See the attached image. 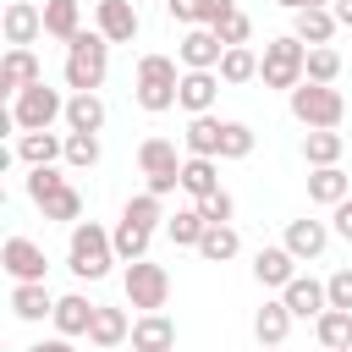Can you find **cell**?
<instances>
[{
	"instance_id": "6da1fadb",
	"label": "cell",
	"mask_w": 352,
	"mask_h": 352,
	"mask_svg": "<svg viewBox=\"0 0 352 352\" xmlns=\"http://www.w3.org/2000/svg\"><path fill=\"white\" fill-rule=\"evenodd\" d=\"M110 264H116L110 231L94 226V220H77V226H72V248H66V270H72L77 280H104Z\"/></svg>"
},
{
	"instance_id": "7a4b0ae2",
	"label": "cell",
	"mask_w": 352,
	"mask_h": 352,
	"mask_svg": "<svg viewBox=\"0 0 352 352\" xmlns=\"http://www.w3.org/2000/svg\"><path fill=\"white\" fill-rule=\"evenodd\" d=\"M110 72V38L94 28V33H77L66 44V88L72 94H94Z\"/></svg>"
},
{
	"instance_id": "3957f363",
	"label": "cell",
	"mask_w": 352,
	"mask_h": 352,
	"mask_svg": "<svg viewBox=\"0 0 352 352\" xmlns=\"http://www.w3.org/2000/svg\"><path fill=\"white\" fill-rule=\"evenodd\" d=\"M176 88H182V72L170 55H143L138 60V77H132V99L148 110V116H165L176 104Z\"/></svg>"
},
{
	"instance_id": "277c9868",
	"label": "cell",
	"mask_w": 352,
	"mask_h": 352,
	"mask_svg": "<svg viewBox=\"0 0 352 352\" xmlns=\"http://www.w3.org/2000/svg\"><path fill=\"white\" fill-rule=\"evenodd\" d=\"M302 72H308V44L297 38V33H286V38H270L264 44V60H258V77H264V88H297L302 82Z\"/></svg>"
},
{
	"instance_id": "5b68a950",
	"label": "cell",
	"mask_w": 352,
	"mask_h": 352,
	"mask_svg": "<svg viewBox=\"0 0 352 352\" xmlns=\"http://www.w3.org/2000/svg\"><path fill=\"white\" fill-rule=\"evenodd\" d=\"M292 116L302 121V126H341V116H346V99H341V88L336 82H297L292 88Z\"/></svg>"
},
{
	"instance_id": "8992f818",
	"label": "cell",
	"mask_w": 352,
	"mask_h": 352,
	"mask_svg": "<svg viewBox=\"0 0 352 352\" xmlns=\"http://www.w3.org/2000/svg\"><path fill=\"white\" fill-rule=\"evenodd\" d=\"M66 116V99L50 88V82H33V88H22L16 99H11V121H16V132H44V126H55Z\"/></svg>"
},
{
	"instance_id": "52a82bcc",
	"label": "cell",
	"mask_w": 352,
	"mask_h": 352,
	"mask_svg": "<svg viewBox=\"0 0 352 352\" xmlns=\"http://www.w3.org/2000/svg\"><path fill=\"white\" fill-rule=\"evenodd\" d=\"M138 165L148 176V192H160V198L182 187V160H176V143L170 138H143L138 143Z\"/></svg>"
},
{
	"instance_id": "ba28073f",
	"label": "cell",
	"mask_w": 352,
	"mask_h": 352,
	"mask_svg": "<svg viewBox=\"0 0 352 352\" xmlns=\"http://www.w3.org/2000/svg\"><path fill=\"white\" fill-rule=\"evenodd\" d=\"M165 297H170V275H165V264H148V258L126 264V302H132V308L160 314Z\"/></svg>"
},
{
	"instance_id": "9c48e42d",
	"label": "cell",
	"mask_w": 352,
	"mask_h": 352,
	"mask_svg": "<svg viewBox=\"0 0 352 352\" xmlns=\"http://www.w3.org/2000/svg\"><path fill=\"white\" fill-rule=\"evenodd\" d=\"M220 55H226V44L214 38V28H187V33H182V44H176L182 72H214V66H220Z\"/></svg>"
},
{
	"instance_id": "30bf717a",
	"label": "cell",
	"mask_w": 352,
	"mask_h": 352,
	"mask_svg": "<svg viewBox=\"0 0 352 352\" xmlns=\"http://www.w3.org/2000/svg\"><path fill=\"white\" fill-rule=\"evenodd\" d=\"M33 82H44V66H38V55L28 50V44H11L6 50V60H0V94H22V88H33Z\"/></svg>"
},
{
	"instance_id": "8fae6325",
	"label": "cell",
	"mask_w": 352,
	"mask_h": 352,
	"mask_svg": "<svg viewBox=\"0 0 352 352\" xmlns=\"http://www.w3.org/2000/svg\"><path fill=\"white\" fill-rule=\"evenodd\" d=\"M0 264H6V275L11 280H44V248L33 242V236H6V248H0Z\"/></svg>"
},
{
	"instance_id": "7c38bea8",
	"label": "cell",
	"mask_w": 352,
	"mask_h": 352,
	"mask_svg": "<svg viewBox=\"0 0 352 352\" xmlns=\"http://www.w3.org/2000/svg\"><path fill=\"white\" fill-rule=\"evenodd\" d=\"M220 99V72H182V88H176V104L187 116H209Z\"/></svg>"
},
{
	"instance_id": "4fadbf2b",
	"label": "cell",
	"mask_w": 352,
	"mask_h": 352,
	"mask_svg": "<svg viewBox=\"0 0 352 352\" xmlns=\"http://www.w3.org/2000/svg\"><path fill=\"white\" fill-rule=\"evenodd\" d=\"M280 302H286L297 319H319V314L330 308V292H324V280H314V275H292V286L280 292Z\"/></svg>"
},
{
	"instance_id": "5bb4252c",
	"label": "cell",
	"mask_w": 352,
	"mask_h": 352,
	"mask_svg": "<svg viewBox=\"0 0 352 352\" xmlns=\"http://www.w3.org/2000/svg\"><path fill=\"white\" fill-rule=\"evenodd\" d=\"M0 28H6V44H33V38L44 33V6H33V0H11L6 16H0Z\"/></svg>"
},
{
	"instance_id": "9a60e30c",
	"label": "cell",
	"mask_w": 352,
	"mask_h": 352,
	"mask_svg": "<svg viewBox=\"0 0 352 352\" xmlns=\"http://www.w3.org/2000/svg\"><path fill=\"white\" fill-rule=\"evenodd\" d=\"M292 275H297V253L280 242V248H258V258H253V280L258 286H292Z\"/></svg>"
},
{
	"instance_id": "2e32d148",
	"label": "cell",
	"mask_w": 352,
	"mask_h": 352,
	"mask_svg": "<svg viewBox=\"0 0 352 352\" xmlns=\"http://www.w3.org/2000/svg\"><path fill=\"white\" fill-rule=\"evenodd\" d=\"M165 11L182 22V28H214L236 11V0H165Z\"/></svg>"
},
{
	"instance_id": "e0dca14e",
	"label": "cell",
	"mask_w": 352,
	"mask_h": 352,
	"mask_svg": "<svg viewBox=\"0 0 352 352\" xmlns=\"http://www.w3.org/2000/svg\"><path fill=\"white\" fill-rule=\"evenodd\" d=\"M308 198L324 204V209H336V204L352 198V176H346L341 165H314V176H308Z\"/></svg>"
},
{
	"instance_id": "ac0fdd59",
	"label": "cell",
	"mask_w": 352,
	"mask_h": 352,
	"mask_svg": "<svg viewBox=\"0 0 352 352\" xmlns=\"http://www.w3.org/2000/svg\"><path fill=\"white\" fill-rule=\"evenodd\" d=\"M99 33L110 38V44H132L138 38V11H132V0H99Z\"/></svg>"
},
{
	"instance_id": "d6986e66",
	"label": "cell",
	"mask_w": 352,
	"mask_h": 352,
	"mask_svg": "<svg viewBox=\"0 0 352 352\" xmlns=\"http://www.w3.org/2000/svg\"><path fill=\"white\" fill-rule=\"evenodd\" d=\"M132 352H176V324L165 319V308L132 324Z\"/></svg>"
},
{
	"instance_id": "ffe728a7",
	"label": "cell",
	"mask_w": 352,
	"mask_h": 352,
	"mask_svg": "<svg viewBox=\"0 0 352 352\" xmlns=\"http://www.w3.org/2000/svg\"><path fill=\"white\" fill-rule=\"evenodd\" d=\"M11 314H16V319H28V324H33V319H44V314H55L50 286H44V280H16V286H11Z\"/></svg>"
},
{
	"instance_id": "44dd1931",
	"label": "cell",
	"mask_w": 352,
	"mask_h": 352,
	"mask_svg": "<svg viewBox=\"0 0 352 352\" xmlns=\"http://www.w3.org/2000/svg\"><path fill=\"white\" fill-rule=\"evenodd\" d=\"M336 28H341V22H336V11H330V6H308V11H297V22H292V33H297L308 50H314V44H330V38H336Z\"/></svg>"
},
{
	"instance_id": "7402d4cb",
	"label": "cell",
	"mask_w": 352,
	"mask_h": 352,
	"mask_svg": "<svg viewBox=\"0 0 352 352\" xmlns=\"http://www.w3.org/2000/svg\"><path fill=\"white\" fill-rule=\"evenodd\" d=\"M16 160H28V165H55V160H66V138H55L50 126H44V132H22V138H16Z\"/></svg>"
},
{
	"instance_id": "603a6c76",
	"label": "cell",
	"mask_w": 352,
	"mask_h": 352,
	"mask_svg": "<svg viewBox=\"0 0 352 352\" xmlns=\"http://www.w3.org/2000/svg\"><path fill=\"white\" fill-rule=\"evenodd\" d=\"M324 242H330V226H324V220H292V226H286V248L297 253V264H302V258H319Z\"/></svg>"
},
{
	"instance_id": "cb8c5ba5",
	"label": "cell",
	"mask_w": 352,
	"mask_h": 352,
	"mask_svg": "<svg viewBox=\"0 0 352 352\" xmlns=\"http://www.w3.org/2000/svg\"><path fill=\"white\" fill-rule=\"evenodd\" d=\"M94 308H99V302H88V297H77V292H72V297H55V314H50V319H55V330H60V336H88Z\"/></svg>"
},
{
	"instance_id": "d4e9b609",
	"label": "cell",
	"mask_w": 352,
	"mask_h": 352,
	"mask_svg": "<svg viewBox=\"0 0 352 352\" xmlns=\"http://www.w3.org/2000/svg\"><path fill=\"white\" fill-rule=\"evenodd\" d=\"M44 33L60 38V44H72L82 33V6L77 0H44Z\"/></svg>"
},
{
	"instance_id": "484cf974",
	"label": "cell",
	"mask_w": 352,
	"mask_h": 352,
	"mask_svg": "<svg viewBox=\"0 0 352 352\" xmlns=\"http://www.w3.org/2000/svg\"><path fill=\"white\" fill-rule=\"evenodd\" d=\"M110 242H116V258H121V264H138V258H148V242H154V231L121 214V226L110 231Z\"/></svg>"
},
{
	"instance_id": "4316f807",
	"label": "cell",
	"mask_w": 352,
	"mask_h": 352,
	"mask_svg": "<svg viewBox=\"0 0 352 352\" xmlns=\"http://www.w3.org/2000/svg\"><path fill=\"white\" fill-rule=\"evenodd\" d=\"M126 336H132V319H126L121 308H104V302H99V308H94V324H88V341H94V346H121Z\"/></svg>"
},
{
	"instance_id": "83f0119b",
	"label": "cell",
	"mask_w": 352,
	"mask_h": 352,
	"mask_svg": "<svg viewBox=\"0 0 352 352\" xmlns=\"http://www.w3.org/2000/svg\"><path fill=\"white\" fill-rule=\"evenodd\" d=\"M292 308L286 302H264L258 314H253V336H258V346H280L286 341V330H292Z\"/></svg>"
},
{
	"instance_id": "f1b7e54d",
	"label": "cell",
	"mask_w": 352,
	"mask_h": 352,
	"mask_svg": "<svg viewBox=\"0 0 352 352\" xmlns=\"http://www.w3.org/2000/svg\"><path fill=\"white\" fill-rule=\"evenodd\" d=\"M314 336H319V346H324V352L352 346V308H324V314L314 319Z\"/></svg>"
},
{
	"instance_id": "f546056e",
	"label": "cell",
	"mask_w": 352,
	"mask_h": 352,
	"mask_svg": "<svg viewBox=\"0 0 352 352\" xmlns=\"http://www.w3.org/2000/svg\"><path fill=\"white\" fill-rule=\"evenodd\" d=\"M220 116H192L187 121V132H182V143H187V154H209V160H220Z\"/></svg>"
},
{
	"instance_id": "4dcf8cb0",
	"label": "cell",
	"mask_w": 352,
	"mask_h": 352,
	"mask_svg": "<svg viewBox=\"0 0 352 352\" xmlns=\"http://www.w3.org/2000/svg\"><path fill=\"white\" fill-rule=\"evenodd\" d=\"M182 192H192V198L220 192V176H214V160L209 154H187L182 160Z\"/></svg>"
},
{
	"instance_id": "1f68e13d",
	"label": "cell",
	"mask_w": 352,
	"mask_h": 352,
	"mask_svg": "<svg viewBox=\"0 0 352 352\" xmlns=\"http://www.w3.org/2000/svg\"><path fill=\"white\" fill-rule=\"evenodd\" d=\"M99 126H104L99 94H72L66 99V132H99Z\"/></svg>"
},
{
	"instance_id": "d6a6232c",
	"label": "cell",
	"mask_w": 352,
	"mask_h": 352,
	"mask_svg": "<svg viewBox=\"0 0 352 352\" xmlns=\"http://www.w3.org/2000/svg\"><path fill=\"white\" fill-rule=\"evenodd\" d=\"M341 148H346V143H341L336 126H308V138H302V160H308V165H336Z\"/></svg>"
},
{
	"instance_id": "836d02e7",
	"label": "cell",
	"mask_w": 352,
	"mask_h": 352,
	"mask_svg": "<svg viewBox=\"0 0 352 352\" xmlns=\"http://www.w3.org/2000/svg\"><path fill=\"white\" fill-rule=\"evenodd\" d=\"M165 231H170V242H176V248H198V242H204V231H209V220H204V209L192 204V209H176V214L165 220Z\"/></svg>"
},
{
	"instance_id": "e575fe53",
	"label": "cell",
	"mask_w": 352,
	"mask_h": 352,
	"mask_svg": "<svg viewBox=\"0 0 352 352\" xmlns=\"http://www.w3.org/2000/svg\"><path fill=\"white\" fill-rule=\"evenodd\" d=\"M214 72H220V82H253V77H258V55H253L248 44H231Z\"/></svg>"
},
{
	"instance_id": "d590c367",
	"label": "cell",
	"mask_w": 352,
	"mask_h": 352,
	"mask_svg": "<svg viewBox=\"0 0 352 352\" xmlns=\"http://www.w3.org/2000/svg\"><path fill=\"white\" fill-rule=\"evenodd\" d=\"M38 209H44V220H82V192L66 182V187L44 192V198H38Z\"/></svg>"
},
{
	"instance_id": "8d00e7d4",
	"label": "cell",
	"mask_w": 352,
	"mask_h": 352,
	"mask_svg": "<svg viewBox=\"0 0 352 352\" xmlns=\"http://www.w3.org/2000/svg\"><path fill=\"white\" fill-rule=\"evenodd\" d=\"M236 248H242V236H236L231 226H209V231H204V242H198V253H204L209 264H226V258H236Z\"/></svg>"
},
{
	"instance_id": "74e56055",
	"label": "cell",
	"mask_w": 352,
	"mask_h": 352,
	"mask_svg": "<svg viewBox=\"0 0 352 352\" xmlns=\"http://www.w3.org/2000/svg\"><path fill=\"white\" fill-rule=\"evenodd\" d=\"M253 154V126L248 121H226L220 126V160H248Z\"/></svg>"
},
{
	"instance_id": "f35d334b",
	"label": "cell",
	"mask_w": 352,
	"mask_h": 352,
	"mask_svg": "<svg viewBox=\"0 0 352 352\" xmlns=\"http://www.w3.org/2000/svg\"><path fill=\"white\" fill-rule=\"evenodd\" d=\"M302 77H308V82H336V77H341V55H336L330 44H314V50H308V72H302Z\"/></svg>"
},
{
	"instance_id": "ab89813d",
	"label": "cell",
	"mask_w": 352,
	"mask_h": 352,
	"mask_svg": "<svg viewBox=\"0 0 352 352\" xmlns=\"http://www.w3.org/2000/svg\"><path fill=\"white\" fill-rule=\"evenodd\" d=\"M121 214H126V220H138V226H148V231H154L160 220H170V214L160 209V192H138V198H126V209H121Z\"/></svg>"
},
{
	"instance_id": "60d3db41",
	"label": "cell",
	"mask_w": 352,
	"mask_h": 352,
	"mask_svg": "<svg viewBox=\"0 0 352 352\" xmlns=\"http://www.w3.org/2000/svg\"><path fill=\"white\" fill-rule=\"evenodd\" d=\"M66 165H99V132H66Z\"/></svg>"
},
{
	"instance_id": "b9f144b4",
	"label": "cell",
	"mask_w": 352,
	"mask_h": 352,
	"mask_svg": "<svg viewBox=\"0 0 352 352\" xmlns=\"http://www.w3.org/2000/svg\"><path fill=\"white\" fill-rule=\"evenodd\" d=\"M248 33H253V22H248L242 11H231L226 22H214V38H220L226 50H231V44H248Z\"/></svg>"
},
{
	"instance_id": "7bdbcfd3",
	"label": "cell",
	"mask_w": 352,
	"mask_h": 352,
	"mask_svg": "<svg viewBox=\"0 0 352 352\" xmlns=\"http://www.w3.org/2000/svg\"><path fill=\"white\" fill-rule=\"evenodd\" d=\"M198 209H204V220H209V226H231V214H236L231 192H209V198H198Z\"/></svg>"
},
{
	"instance_id": "ee69618b",
	"label": "cell",
	"mask_w": 352,
	"mask_h": 352,
	"mask_svg": "<svg viewBox=\"0 0 352 352\" xmlns=\"http://www.w3.org/2000/svg\"><path fill=\"white\" fill-rule=\"evenodd\" d=\"M324 292H330V308H352V270H336L324 280Z\"/></svg>"
},
{
	"instance_id": "f6af8a7d",
	"label": "cell",
	"mask_w": 352,
	"mask_h": 352,
	"mask_svg": "<svg viewBox=\"0 0 352 352\" xmlns=\"http://www.w3.org/2000/svg\"><path fill=\"white\" fill-rule=\"evenodd\" d=\"M28 352H77V346H72V336H50V341H33Z\"/></svg>"
},
{
	"instance_id": "bcb514c9",
	"label": "cell",
	"mask_w": 352,
	"mask_h": 352,
	"mask_svg": "<svg viewBox=\"0 0 352 352\" xmlns=\"http://www.w3.org/2000/svg\"><path fill=\"white\" fill-rule=\"evenodd\" d=\"M336 236H346V242H352V198H346V204H336Z\"/></svg>"
},
{
	"instance_id": "7dc6e473",
	"label": "cell",
	"mask_w": 352,
	"mask_h": 352,
	"mask_svg": "<svg viewBox=\"0 0 352 352\" xmlns=\"http://www.w3.org/2000/svg\"><path fill=\"white\" fill-rule=\"evenodd\" d=\"M330 11H336V22H341V28H352V0H330Z\"/></svg>"
},
{
	"instance_id": "c3c4849f",
	"label": "cell",
	"mask_w": 352,
	"mask_h": 352,
	"mask_svg": "<svg viewBox=\"0 0 352 352\" xmlns=\"http://www.w3.org/2000/svg\"><path fill=\"white\" fill-rule=\"evenodd\" d=\"M286 11H308V6H330V0H280Z\"/></svg>"
},
{
	"instance_id": "681fc988",
	"label": "cell",
	"mask_w": 352,
	"mask_h": 352,
	"mask_svg": "<svg viewBox=\"0 0 352 352\" xmlns=\"http://www.w3.org/2000/svg\"><path fill=\"white\" fill-rule=\"evenodd\" d=\"M94 352H116V346H94Z\"/></svg>"
},
{
	"instance_id": "f907efd6",
	"label": "cell",
	"mask_w": 352,
	"mask_h": 352,
	"mask_svg": "<svg viewBox=\"0 0 352 352\" xmlns=\"http://www.w3.org/2000/svg\"><path fill=\"white\" fill-rule=\"evenodd\" d=\"M258 352H280V346H258Z\"/></svg>"
},
{
	"instance_id": "816d5d0a",
	"label": "cell",
	"mask_w": 352,
	"mask_h": 352,
	"mask_svg": "<svg viewBox=\"0 0 352 352\" xmlns=\"http://www.w3.org/2000/svg\"><path fill=\"white\" fill-rule=\"evenodd\" d=\"M341 352H352V346H341Z\"/></svg>"
}]
</instances>
